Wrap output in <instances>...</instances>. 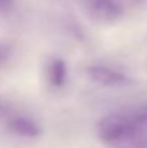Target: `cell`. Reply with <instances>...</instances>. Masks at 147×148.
Wrapping results in <instances>:
<instances>
[{"label":"cell","mask_w":147,"mask_h":148,"mask_svg":"<svg viewBox=\"0 0 147 148\" xmlns=\"http://www.w3.org/2000/svg\"><path fill=\"white\" fill-rule=\"evenodd\" d=\"M101 137L112 145L134 144L136 147H147V105L105 119Z\"/></svg>","instance_id":"obj_1"}]
</instances>
